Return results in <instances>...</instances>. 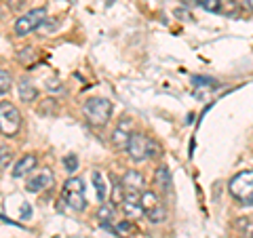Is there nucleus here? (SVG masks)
Here are the masks:
<instances>
[{
  "label": "nucleus",
  "instance_id": "obj_1",
  "mask_svg": "<svg viewBox=\"0 0 253 238\" xmlns=\"http://www.w3.org/2000/svg\"><path fill=\"white\" fill-rule=\"evenodd\" d=\"M112 101H108L104 97H91L84 101L83 106V114L86 118V122L93 124V126H106L112 118Z\"/></svg>",
  "mask_w": 253,
  "mask_h": 238
},
{
  "label": "nucleus",
  "instance_id": "obj_2",
  "mask_svg": "<svg viewBox=\"0 0 253 238\" xmlns=\"http://www.w3.org/2000/svg\"><path fill=\"white\" fill-rule=\"evenodd\" d=\"M228 192L241 204H253V169L236 173V175L228 181Z\"/></svg>",
  "mask_w": 253,
  "mask_h": 238
},
{
  "label": "nucleus",
  "instance_id": "obj_3",
  "mask_svg": "<svg viewBox=\"0 0 253 238\" xmlns=\"http://www.w3.org/2000/svg\"><path fill=\"white\" fill-rule=\"evenodd\" d=\"M61 202H66L72 211H84L86 209V196H84V184L81 177H70L61 190Z\"/></svg>",
  "mask_w": 253,
  "mask_h": 238
},
{
  "label": "nucleus",
  "instance_id": "obj_4",
  "mask_svg": "<svg viewBox=\"0 0 253 238\" xmlns=\"http://www.w3.org/2000/svg\"><path fill=\"white\" fill-rule=\"evenodd\" d=\"M46 21V11L42 9V6H38V9H32L28 13H23L21 17H17V21H15V36H28L32 34L34 30H38L42 26V23Z\"/></svg>",
  "mask_w": 253,
  "mask_h": 238
},
{
  "label": "nucleus",
  "instance_id": "obj_5",
  "mask_svg": "<svg viewBox=\"0 0 253 238\" xmlns=\"http://www.w3.org/2000/svg\"><path fill=\"white\" fill-rule=\"evenodd\" d=\"M0 129H2L4 137H13L21 129V114L11 101L0 104Z\"/></svg>",
  "mask_w": 253,
  "mask_h": 238
},
{
  "label": "nucleus",
  "instance_id": "obj_6",
  "mask_svg": "<svg viewBox=\"0 0 253 238\" xmlns=\"http://www.w3.org/2000/svg\"><path fill=\"white\" fill-rule=\"evenodd\" d=\"M126 154L133 162H144L150 158V139L146 137L144 133H137L133 131L131 139H129V146H126Z\"/></svg>",
  "mask_w": 253,
  "mask_h": 238
},
{
  "label": "nucleus",
  "instance_id": "obj_7",
  "mask_svg": "<svg viewBox=\"0 0 253 238\" xmlns=\"http://www.w3.org/2000/svg\"><path fill=\"white\" fill-rule=\"evenodd\" d=\"M55 184V175L51 169H41L26 179V190L32 194H38V192H44Z\"/></svg>",
  "mask_w": 253,
  "mask_h": 238
},
{
  "label": "nucleus",
  "instance_id": "obj_8",
  "mask_svg": "<svg viewBox=\"0 0 253 238\" xmlns=\"http://www.w3.org/2000/svg\"><path fill=\"white\" fill-rule=\"evenodd\" d=\"M131 124L133 120L129 116H123L121 120H118L116 129L112 131V146L116 150H126V146H129V139H131Z\"/></svg>",
  "mask_w": 253,
  "mask_h": 238
},
{
  "label": "nucleus",
  "instance_id": "obj_9",
  "mask_svg": "<svg viewBox=\"0 0 253 238\" xmlns=\"http://www.w3.org/2000/svg\"><path fill=\"white\" fill-rule=\"evenodd\" d=\"M121 181H123V186H125L126 192H131V194L146 192V177H144V173L137 171V169L126 171L125 175L121 177Z\"/></svg>",
  "mask_w": 253,
  "mask_h": 238
},
{
  "label": "nucleus",
  "instance_id": "obj_10",
  "mask_svg": "<svg viewBox=\"0 0 253 238\" xmlns=\"http://www.w3.org/2000/svg\"><path fill=\"white\" fill-rule=\"evenodd\" d=\"M36 166H38V158H36V154H26L23 158H19L17 164L13 166V177H17V179L26 177V175H30V173L36 169Z\"/></svg>",
  "mask_w": 253,
  "mask_h": 238
},
{
  "label": "nucleus",
  "instance_id": "obj_11",
  "mask_svg": "<svg viewBox=\"0 0 253 238\" xmlns=\"http://www.w3.org/2000/svg\"><path fill=\"white\" fill-rule=\"evenodd\" d=\"M154 184L158 186V190H161V192H165V194L171 192L173 181H171V173H169V169H167L165 164L156 166V171H154Z\"/></svg>",
  "mask_w": 253,
  "mask_h": 238
},
{
  "label": "nucleus",
  "instance_id": "obj_12",
  "mask_svg": "<svg viewBox=\"0 0 253 238\" xmlns=\"http://www.w3.org/2000/svg\"><path fill=\"white\" fill-rule=\"evenodd\" d=\"M17 89H19V97H21V101H28V104L36 101V97H38V89L34 86V82H32V80H28V78H21L19 84H17Z\"/></svg>",
  "mask_w": 253,
  "mask_h": 238
},
{
  "label": "nucleus",
  "instance_id": "obj_13",
  "mask_svg": "<svg viewBox=\"0 0 253 238\" xmlns=\"http://www.w3.org/2000/svg\"><path fill=\"white\" fill-rule=\"evenodd\" d=\"M131 221L133 219H116L112 224V232L116 236H121V238H129L133 232H135V228H133Z\"/></svg>",
  "mask_w": 253,
  "mask_h": 238
},
{
  "label": "nucleus",
  "instance_id": "obj_14",
  "mask_svg": "<svg viewBox=\"0 0 253 238\" xmlns=\"http://www.w3.org/2000/svg\"><path fill=\"white\" fill-rule=\"evenodd\" d=\"M141 207H144L146 215H148V213H152L154 209L161 207V200H158L156 192H152V190H146V192H141Z\"/></svg>",
  "mask_w": 253,
  "mask_h": 238
},
{
  "label": "nucleus",
  "instance_id": "obj_15",
  "mask_svg": "<svg viewBox=\"0 0 253 238\" xmlns=\"http://www.w3.org/2000/svg\"><path fill=\"white\" fill-rule=\"evenodd\" d=\"M91 179H93L95 192H97V200H99V202H106L108 186H106V181H104V175H101L99 171H93V173H91Z\"/></svg>",
  "mask_w": 253,
  "mask_h": 238
},
{
  "label": "nucleus",
  "instance_id": "obj_16",
  "mask_svg": "<svg viewBox=\"0 0 253 238\" xmlns=\"http://www.w3.org/2000/svg\"><path fill=\"white\" fill-rule=\"evenodd\" d=\"M114 213H116V207L114 202H101V207L97 209V219L101 221V224H106L108 219H114Z\"/></svg>",
  "mask_w": 253,
  "mask_h": 238
},
{
  "label": "nucleus",
  "instance_id": "obj_17",
  "mask_svg": "<svg viewBox=\"0 0 253 238\" xmlns=\"http://www.w3.org/2000/svg\"><path fill=\"white\" fill-rule=\"evenodd\" d=\"M243 6L236 2V0H221V13L228 15V17H239Z\"/></svg>",
  "mask_w": 253,
  "mask_h": 238
},
{
  "label": "nucleus",
  "instance_id": "obj_18",
  "mask_svg": "<svg viewBox=\"0 0 253 238\" xmlns=\"http://www.w3.org/2000/svg\"><path fill=\"white\" fill-rule=\"evenodd\" d=\"M192 84H194L196 91L199 89H217V80H213V78H209V76H194Z\"/></svg>",
  "mask_w": 253,
  "mask_h": 238
},
{
  "label": "nucleus",
  "instance_id": "obj_19",
  "mask_svg": "<svg viewBox=\"0 0 253 238\" xmlns=\"http://www.w3.org/2000/svg\"><path fill=\"white\" fill-rule=\"evenodd\" d=\"M17 59L21 63H32L36 59V49L34 46H23V49L19 51V55H17Z\"/></svg>",
  "mask_w": 253,
  "mask_h": 238
},
{
  "label": "nucleus",
  "instance_id": "obj_20",
  "mask_svg": "<svg viewBox=\"0 0 253 238\" xmlns=\"http://www.w3.org/2000/svg\"><path fill=\"white\" fill-rule=\"evenodd\" d=\"M9 91H11V74L6 68H2L0 70V93L6 95Z\"/></svg>",
  "mask_w": 253,
  "mask_h": 238
},
{
  "label": "nucleus",
  "instance_id": "obj_21",
  "mask_svg": "<svg viewBox=\"0 0 253 238\" xmlns=\"http://www.w3.org/2000/svg\"><path fill=\"white\" fill-rule=\"evenodd\" d=\"M61 162H63V169H66L68 173H74L78 169V158L76 154H66L61 158Z\"/></svg>",
  "mask_w": 253,
  "mask_h": 238
},
{
  "label": "nucleus",
  "instance_id": "obj_22",
  "mask_svg": "<svg viewBox=\"0 0 253 238\" xmlns=\"http://www.w3.org/2000/svg\"><path fill=\"white\" fill-rule=\"evenodd\" d=\"M201 9L219 15V13H221V0H203V2H201Z\"/></svg>",
  "mask_w": 253,
  "mask_h": 238
},
{
  "label": "nucleus",
  "instance_id": "obj_23",
  "mask_svg": "<svg viewBox=\"0 0 253 238\" xmlns=\"http://www.w3.org/2000/svg\"><path fill=\"white\" fill-rule=\"evenodd\" d=\"M11 164V152L6 150V146H2V169H9Z\"/></svg>",
  "mask_w": 253,
  "mask_h": 238
},
{
  "label": "nucleus",
  "instance_id": "obj_24",
  "mask_svg": "<svg viewBox=\"0 0 253 238\" xmlns=\"http://www.w3.org/2000/svg\"><path fill=\"white\" fill-rule=\"evenodd\" d=\"M163 152H161V150H158V146H156V141L154 139H150V158H156V156H161Z\"/></svg>",
  "mask_w": 253,
  "mask_h": 238
},
{
  "label": "nucleus",
  "instance_id": "obj_25",
  "mask_svg": "<svg viewBox=\"0 0 253 238\" xmlns=\"http://www.w3.org/2000/svg\"><path fill=\"white\" fill-rule=\"evenodd\" d=\"M30 215H32L30 204H23V207H21V217H23V219H30Z\"/></svg>",
  "mask_w": 253,
  "mask_h": 238
},
{
  "label": "nucleus",
  "instance_id": "obj_26",
  "mask_svg": "<svg viewBox=\"0 0 253 238\" xmlns=\"http://www.w3.org/2000/svg\"><path fill=\"white\" fill-rule=\"evenodd\" d=\"M245 6H247L249 11H253V0H245Z\"/></svg>",
  "mask_w": 253,
  "mask_h": 238
},
{
  "label": "nucleus",
  "instance_id": "obj_27",
  "mask_svg": "<svg viewBox=\"0 0 253 238\" xmlns=\"http://www.w3.org/2000/svg\"><path fill=\"white\" fill-rule=\"evenodd\" d=\"M114 2H116V0H106V6H112Z\"/></svg>",
  "mask_w": 253,
  "mask_h": 238
},
{
  "label": "nucleus",
  "instance_id": "obj_28",
  "mask_svg": "<svg viewBox=\"0 0 253 238\" xmlns=\"http://www.w3.org/2000/svg\"><path fill=\"white\" fill-rule=\"evenodd\" d=\"M184 2H192L194 4V0H184Z\"/></svg>",
  "mask_w": 253,
  "mask_h": 238
},
{
  "label": "nucleus",
  "instance_id": "obj_29",
  "mask_svg": "<svg viewBox=\"0 0 253 238\" xmlns=\"http://www.w3.org/2000/svg\"><path fill=\"white\" fill-rule=\"evenodd\" d=\"M70 2H74V0H70Z\"/></svg>",
  "mask_w": 253,
  "mask_h": 238
},
{
  "label": "nucleus",
  "instance_id": "obj_30",
  "mask_svg": "<svg viewBox=\"0 0 253 238\" xmlns=\"http://www.w3.org/2000/svg\"><path fill=\"white\" fill-rule=\"evenodd\" d=\"M251 238H253V234H251Z\"/></svg>",
  "mask_w": 253,
  "mask_h": 238
}]
</instances>
